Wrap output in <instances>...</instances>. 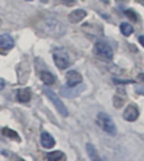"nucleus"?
Instances as JSON below:
<instances>
[{
    "label": "nucleus",
    "mask_w": 144,
    "mask_h": 161,
    "mask_svg": "<svg viewBox=\"0 0 144 161\" xmlns=\"http://www.w3.org/2000/svg\"><path fill=\"white\" fill-rule=\"evenodd\" d=\"M1 153H3V156H9V157H8L9 159H16V160H21L20 158H17L16 154H13V153L8 152V151H3V152H1Z\"/></svg>",
    "instance_id": "nucleus-20"
},
{
    "label": "nucleus",
    "mask_w": 144,
    "mask_h": 161,
    "mask_svg": "<svg viewBox=\"0 0 144 161\" xmlns=\"http://www.w3.org/2000/svg\"><path fill=\"white\" fill-rule=\"evenodd\" d=\"M137 80H139L140 82L144 83V73H140V75H137Z\"/></svg>",
    "instance_id": "nucleus-23"
},
{
    "label": "nucleus",
    "mask_w": 144,
    "mask_h": 161,
    "mask_svg": "<svg viewBox=\"0 0 144 161\" xmlns=\"http://www.w3.org/2000/svg\"><path fill=\"white\" fill-rule=\"evenodd\" d=\"M40 78L45 85H52V83H54V81H55L54 75H52L51 72H48V71H42L40 75Z\"/></svg>",
    "instance_id": "nucleus-13"
},
{
    "label": "nucleus",
    "mask_w": 144,
    "mask_h": 161,
    "mask_svg": "<svg viewBox=\"0 0 144 161\" xmlns=\"http://www.w3.org/2000/svg\"><path fill=\"white\" fill-rule=\"evenodd\" d=\"M41 143H42L43 148L45 149H51L55 145V141H54L53 136L47 132H43L41 134Z\"/></svg>",
    "instance_id": "nucleus-10"
},
{
    "label": "nucleus",
    "mask_w": 144,
    "mask_h": 161,
    "mask_svg": "<svg viewBox=\"0 0 144 161\" xmlns=\"http://www.w3.org/2000/svg\"><path fill=\"white\" fill-rule=\"evenodd\" d=\"M125 15L128 17L130 19H132L133 22H136L137 20V16H136V14L134 13L133 10H126L125 11Z\"/></svg>",
    "instance_id": "nucleus-19"
},
{
    "label": "nucleus",
    "mask_w": 144,
    "mask_h": 161,
    "mask_svg": "<svg viewBox=\"0 0 144 161\" xmlns=\"http://www.w3.org/2000/svg\"><path fill=\"white\" fill-rule=\"evenodd\" d=\"M0 47L3 50H11L14 47V40L9 34H1L0 35Z\"/></svg>",
    "instance_id": "nucleus-11"
},
{
    "label": "nucleus",
    "mask_w": 144,
    "mask_h": 161,
    "mask_svg": "<svg viewBox=\"0 0 144 161\" xmlns=\"http://www.w3.org/2000/svg\"><path fill=\"white\" fill-rule=\"evenodd\" d=\"M139 114L140 113H139L137 107H136L135 105L131 104L125 108V110H124V113H123V117H124V119L127 122H134L137 119Z\"/></svg>",
    "instance_id": "nucleus-7"
},
{
    "label": "nucleus",
    "mask_w": 144,
    "mask_h": 161,
    "mask_svg": "<svg viewBox=\"0 0 144 161\" xmlns=\"http://www.w3.org/2000/svg\"><path fill=\"white\" fill-rule=\"evenodd\" d=\"M114 82L115 83H130V82H133V81H130V80H117V79H114Z\"/></svg>",
    "instance_id": "nucleus-21"
},
{
    "label": "nucleus",
    "mask_w": 144,
    "mask_h": 161,
    "mask_svg": "<svg viewBox=\"0 0 144 161\" xmlns=\"http://www.w3.org/2000/svg\"><path fill=\"white\" fill-rule=\"evenodd\" d=\"M43 92H44V94H45V96L47 97L48 99L51 100L52 104L55 106V108L58 109V112H59L62 116L67 117V116L69 115V112H68L67 107H65V105H64L63 103L59 99L58 95H56L53 90H51V89L47 88V87H44V88H43Z\"/></svg>",
    "instance_id": "nucleus-3"
},
{
    "label": "nucleus",
    "mask_w": 144,
    "mask_h": 161,
    "mask_svg": "<svg viewBox=\"0 0 144 161\" xmlns=\"http://www.w3.org/2000/svg\"><path fill=\"white\" fill-rule=\"evenodd\" d=\"M37 28L41 33L45 34L46 36L54 38L62 37L67 33V26L53 16H46L38 22Z\"/></svg>",
    "instance_id": "nucleus-1"
},
{
    "label": "nucleus",
    "mask_w": 144,
    "mask_h": 161,
    "mask_svg": "<svg viewBox=\"0 0 144 161\" xmlns=\"http://www.w3.org/2000/svg\"><path fill=\"white\" fill-rule=\"evenodd\" d=\"M65 80H67L68 86L70 87L77 86V85L82 82V75L79 72H77V71H75V70H71L65 75Z\"/></svg>",
    "instance_id": "nucleus-8"
},
{
    "label": "nucleus",
    "mask_w": 144,
    "mask_h": 161,
    "mask_svg": "<svg viewBox=\"0 0 144 161\" xmlns=\"http://www.w3.org/2000/svg\"><path fill=\"white\" fill-rule=\"evenodd\" d=\"M30 89H19L17 92V99L20 103H28L30 100Z\"/></svg>",
    "instance_id": "nucleus-12"
},
{
    "label": "nucleus",
    "mask_w": 144,
    "mask_h": 161,
    "mask_svg": "<svg viewBox=\"0 0 144 161\" xmlns=\"http://www.w3.org/2000/svg\"><path fill=\"white\" fill-rule=\"evenodd\" d=\"M93 53L96 54L97 57H100L102 59L105 60H112L113 59V48L110 47L109 44H107L106 42L99 41L93 45Z\"/></svg>",
    "instance_id": "nucleus-5"
},
{
    "label": "nucleus",
    "mask_w": 144,
    "mask_h": 161,
    "mask_svg": "<svg viewBox=\"0 0 144 161\" xmlns=\"http://www.w3.org/2000/svg\"><path fill=\"white\" fill-rule=\"evenodd\" d=\"M27 1H32V0H27Z\"/></svg>",
    "instance_id": "nucleus-27"
},
{
    "label": "nucleus",
    "mask_w": 144,
    "mask_h": 161,
    "mask_svg": "<svg viewBox=\"0 0 144 161\" xmlns=\"http://www.w3.org/2000/svg\"><path fill=\"white\" fill-rule=\"evenodd\" d=\"M86 149H87V152H88V156L90 157V159H92V160H99L98 154L96 152V149L93 148L92 144L88 143V144L86 145Z\"/></svg>",
    "instance_id": "nucleus-16"
},
{
    "label": "nucleus",
    "mask_w": 144,
    "mask_h": 161,
    "mask_svg": "<svg viewBox=\"0 0 144 161\" xmlns=\"http://www.w3.org/2000/svg\"><path fill=\"white\" fill-rule=\"evenodd\" d=\"M63 1H67V3H75V0H63Z\"/></svg>",
    "instance_id": "nucleus-25"
},
{
    "label": "nucleus",
    "mask_w": 144,
    "mask_h": 161,
    "mask_svg": "<svg viewBox=\"0 0 144 161\" xmlns=\"http://www.w3.org/2000/svg\"><path fill=\"white\" fill-rule=\"evenodd\" d=\"M120 32L124 36H130L131 34H133V27H132L131 24H128V23H123V24L120 25Z\"/></svg>",
    "instance_id": "nucleus-15"
},
{
    "label": "nucleus",
    "mask_w": 144,
    "mask_h": 161,
    "mask_svg": "<svg viewBox=\"0 0 144 161\" xmlns=\"http://www.w3.org/2000/svg\"><path fill=\"white\" fill-rule=\"evenodd\" d=\"M87 16V11L82 10V9H75V10L71 11L68 16V19L71 24H77V23L81 22L86 18Z\"/></svg>",
    "instance_id": "nucleus-9"
},
{
    "label": "nucleus",
    "mask_w": 144,
    "mask_h": 161,
    "mask_svg": "<svg viewBox=\"0 0 144 161\" xmlns=\"http://www.w3.org/2000/svg\"><path fill=\"white\" fill-rule=\"evenodd\" d=\"M139 42H140V44H141V45L144 47V36H143V35L139 37Z\"/></svg>",
    "instance_id": "nucleus-24"
},
{
    "label": "nucleus",
    "mask_w": 144,
    "mask_h": 161,
    "mask_svg": "<svg viewBox=\"0 0 144 161\" xmlns=\"http://www.w3.org/2000/svg\"><path fill=\"white\" fill-rule=\"evenodd\" d=\"M0 26H1V19H0Z\"/></svg>",
    "instance_id": "nucleus-26"
},
{
    "label": "nucleus",
    "mask_w": 144,
    "mask_h": 161,
    "mask_svg": "<svg viewBox=\"0 0 144 161\" xmlns=\"http://www.w3.org/2000/svg\"><path fill=\"white\" fill-rule=\"evenodd\" d=\"M53 60L54 63L60 70L67 69L68 65L70 63L69 60V54L65 51V48L63 47H58L53 51Z\"/></svg>",
    "instance_id": "nucleus-4"
},
{
    "label": "nucleus",
    "mask_w": 144,
    "mask_h": 161,
    "mask_svg": "<svg viewBox=\"0 0 144 161\" xmlns=\"http://www.w3.org/2000/svg\"><path fill=\"white\" fill-rule=\"evenodd\" d=\"M3 135H6V136H8V137H10V139H13L14 140V137H15V140H17V141H20V139H19V135L17 134L16 132H14L13 130H10V129H3Z\"/></svg>",
    "instance_id": "nucleus-17"
},
{
    "label": "nucleus",
    "mask_w": 144,
    "mask_h": 161,
    "mask_svg": "<svg viewBox=\"0 0 144 161\" xmlns=\"http://www.w3.org/2000/svg\"><path fill=\"white\" fill-rule=\"evenodd\" d=\"M97 123H98L99 126L102 127V131L106 132L107 134L109 135L116 134V132H117L116 125H115L114 121L110 118L109 115H107L105 113H99L97 115Z\"/></svg>",
    "instance_id": "nucleus-2"
},
{
    "label": "nucleus",
    "mask_w": 144,
    "mask_h": 161,
    "mask_svg": "<svg viewBox=\"0 0 144 161\" xmlns=\"http://www.w3.org/2000/svg\"><path fill=\"white\" fill-rule=\"evenodd\" d=\"M85 85H80V83L73 87H70L67 85V86H63L60 88V94L65 98H73L75 96H79L85 90Z\"/></svg>",
    "instance_id": "nucleus-6"
},
{
    "label": "nucleus",
    "mask_w": 144,
    "mask_h": 161,
    "mask_svg": "<svg viewBox=\"0 0 144 161\" xmlns=\"http://www.w3.org/2000/svg\"><path fill=\"white\" fill-rule=\"evenodd\" d=\"M46 159L50 161H58L64 159V153L62 151H53L46 154Z\"/></svg>",
    "instance_id": "nucleus-14"
},
{
    "label": "nucleus",
    "mask_w": 144,
    "mask_h": 161,
    "mask_svg": "<svg viewBox=\"0 0 144 161\" xmlns=\"http://www.w3.org/2000/svg\"><path fill=\"white\" fill-rule=\"evenodd\" d=\"M5 86H6L5 80H3V78H0V92H1V90H3V89L5 88Z\"/></svg>",
    "instance_id": "nucleus-22"
},
{
    "label": "nucleus",
    "mask_w": 144,
    "mask_h": 161,
    "mask_svg": "<svg viewBox=\"0 0 144 161\" xmlns=\"http://www.w3.org/2000/svg\"><path fill=\"white\" fill-rule=\"evenodd\" d=\"M123 104H124V99L119 98L118 96L114 97V106H115V107L119 108V107H122V106H123Z\"/></svg>",
    "instance_id": "nucleus-18"
}]
</instances>
